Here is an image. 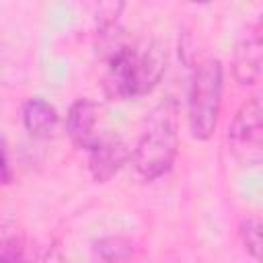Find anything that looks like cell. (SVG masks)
Segmentation results:
<instances>
[{
	"instance_id": "cell-7",
	"label": "cell",
	"mask_w": 263,
	"mask_h": 263,
	"mask_svg": "<svg viewBox=\"0 0 263 263\" xmlns=\"http://www.w3.org/2000/svg\"><path fill=\"white\" fill-rule=\"evenodd\" d=\"M263 72V37L259 31H251L236 43L234 51V76L247 86L253 84Z\"/></svg>"
},
{
	"instance_id": "cell-8",
	"label": "cell",
	"mask_w": 263,
	"mask_h": 263,
	"mask_svg": "<svg viewBox=\"0 0 263 263\" xmlns=\"http://www.w3.org/2000/svg\"><path fill=\"white\" fill-rule=\"evenodd\" d=\"M60 123L58 109L41 97H31L23 105V125L33 138H49Z\"/></svg>"
},
{
	"instance_id": "cell-9",
	"label": "cell",
	"mask_w": 263,
	"mask_h": 263,
	"mask_svg": "<svg viewBox=\"0 0 263 263\" xmlns=\"http://www.w3.org/2000/svg\"><path fill=\"white\" fill-rule=\"evenodd\" d=\"M238 236L245 247V251L263 261V218H247L238 226Z\"/></svg>"
},
{
	"instance_id": "cell-10",
	"label": "cell",
	"mask_w": 263,
	"mask_h": 263,
	"mask_svg": "<svg viewBox=\"0 0 263 263\" xmlns=\"http://www.w3.org/2000/svg\"><path fill=\"white\" fill-rule=\"evenodd\" d=\"M97 253L101 259H107V261L125 259L132 255V245L119 236H111V238H103L97 242Z\"/></svg>"
},
{
	"instance_id": "cell-6",
	"label": "cell",
	"mask_w": 263,
	"mask_h": 263,
	"mask_svg": "<svg viewBox=\"0 0 263 263\" xmlns=\"http://www.w3.org/2000/svg\"><path fill=\"white\" fill-rule=\"evenodd\" d=\"M101 119V107L90 99H78L70 105L66 115V132L76 148L90 150L95 142L101 138L97 132Z\"/></svg>"
},
{
	"instance_id": "cell-1",
	"label": "cell",
	"mask_w": 263,
	"mask_h": 263,
	"mask_svg": "<svg viewBox=\"0 0 263 263\" xmlns=\"http://www.w3.org/2000/svg\"><path fill=\"white\" fill-rule=\"evenodd\" d=\"M166 72V49L160 41H129L107 60L103 90L111 101L148 95Z\"/></svg>"
},
{
	"instance_id": "cell-2",
	"label": "cell",
	"mask_w": 263,
	"mask_h": 263,
	"mask_svg": "<svg viewBox=\"0 0 263 263\" xmlns=\"http://www.w3.org/2000/svg\"><path fill=\"white\" fill-rule=\"evenodd\" d=\"M179 150L177 105L175 101L160 103L146 119L142 136L132 154L136 173L144 181H154L171 171Z\"/></svg>"
},
{
	"instance_id": "cell-11",
	"label": "cell",
	"mask_w": 263,
	"mask_h": 263,
	"mask_svg": "<svg viewBox=\"0 0 263 263\" xmlns=\"http://www.w3.org/2000/svg\"><path fill=\"white\" fill-rule=\"evenodd\" d=\"M189 2H193V4H210L214 0H189Z\"/></svg>"
},
{
	"instance_id": "cell-4",
	"label": "cell",
	"mask_w": 263,
	"mask_h": 263,
	"mask_svg": "<svg viewBox=\"0 0 263 263\" xmlns=\"http://www.w3.org/2000/svg\"><path fill=\"white\" fill-rule=\"evenodd\" d=\"M228 146L234 158L247 166L263 162V90L236 111L228 127Z\"/></svg>"
},
{
	"instance_id": "cell-3",
	"label": "cell",
	"mask_w": 263,
	"mask_h": 263,
	"mask_svg": "<svg viewBox=\"0 0 263 263\" xmlns=\"http://www.w3.org/2000/svg\"><path fill=\"white\" fill-rule=\"evenodd\" d=\"M224 90V68L218 58H203L189 82L187 117L189 132L195 140H208L216 132Z\"/></svg>"
},
{
	"instance_id": "cell-5",
	"label": "cell",
	"mask_w": 263,
	"mask_h": 263,
	"mask_svg": "<svg viewBox=\"0 0 263 263\" xmlns=\"http://www.w3.org/2000/svg\"><path fill=\"white\" fill-rule=\"evenodd\" d=\"M127 144L115 134H101L95 146L88 150V171L97 183L111 181L127 162Z\"/></svg>"
}]
</instances>
